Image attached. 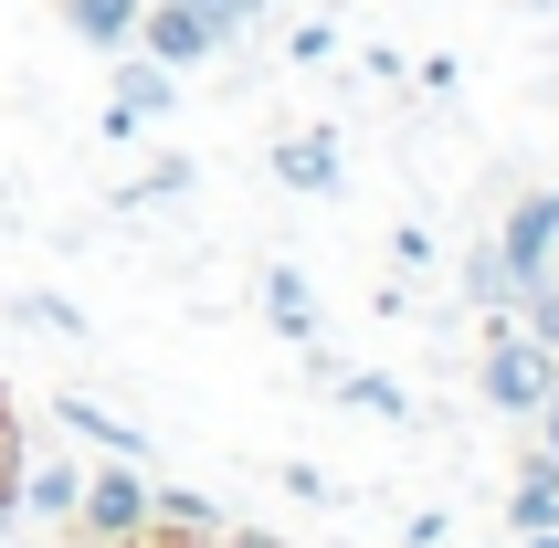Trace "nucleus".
I'll list each match as a JSON object with an SVG mask.
<instances>
[{"instance_id":"obj_1","label":"nucleus","mask_w":559,"mask_h":548,"mask_svg":"<svg viewBox=\"0 0 559 548\" xmlns=\"http://www.w3.org/2000/svg\"><path fill=\"white\" fill-rule=\"evenodd\" d=\"M475 380H486V401H497V412H518V422H528L538 401H549V380H559V348H549V337H528L518 317H497V327H486V369H475Z\"/></svg>"},{"instance_id":"obj_2","label":"nucleus","mask_w":559,"mask_h":548,"mask_svg":"<svg viewBox=\"0 0 559 548\" xmlns=\"http://www.w3.org/2000/svg\"><path fill=\"white\" fill-rule=\"evenodd\" d=\"M63 527H85L95 548L138 538V527H148V475H138L127 454H106L95 475H74V517H63Z\"/></svg>"},{"instance_id":"obj_3","label":"nucleus","mask_w":559,"mask_h":548,"mask_svg":"<svg viewBox=\"0 0 559 548\" xmlns=\"http://www.w3.org/2000/svg\"><path fill=\"white\" fill-rule=\"evenodd\" d=\"M169 106H180V74H169L158 53H138V43H127L117 95L95 106V138H138V127H148V117H169Z\"/></svg>"},{"instance_id":"obj_4","label":"nucleus","mask_w":559,"mask_h":548,"mask_svg":"<svg viewBox=\"0 0 559 548\" xmlns=\"http://www.w3.org/2000/svg\"><path fill=\"white\" fill-rule=\"evenodd\" d=\"M222 43H233V32H222L212 11H201V0H148V11H138V53H158L169 74H190V63H212Z\"/></svg>"},{"instance_id":"obj_5","label":"nucleus","mask_w":559,"mask_h":548,"mask_svg":"<svg viewBox=\"0 0 559 548\" xmlns=\"http://www.w3.org/2000/svg\"><path fill=\"white\" fill-rule=\"evenodd\" d=\"M497 253H507V274H518V296H528V285H549V264H559V233H549V190H528V201L507 212Z\"/></svg>"},{"instance_id":"obj_6","label":"nucleus","mask_w":559,"mask_h":548,"mask_svg":"<svg viewBox=\"0 0 559 548\" xmlns=\"http://www.w3.org/2000/svg\"><path fill=\"white\" fill-rule=\"evenodd\" d=\"M275 180H285V190H307V201H328V190L348 180V169H338V138H328V127H296V138H275Z\"/></svg>"},{"instance_id":"obj_7","label":"nucleus","mask_w":559,"mask_h":548,"mask_svg":"<svg viewBox=\"0 0 559 548\" xmlns=\"http://www.w3.org/2000/svg\"><path fill=\"white\" fill-rule=\"evenodd\" d=\"M264 327H275L285 348H317V285L296 264H264Z\"/></svg>"},{"instance_id":"obj_8","label":"nucleus","mask_w":559,"mask_h":548,"mask_svg":"<svg viewBox=\"0 0 559 548\" xmlns=\"http://www.w3.org/2000/svg\"><path fill=\"white\" fill-rule=\"evenodd\" d=\"M53 11H63V32H74V43H95V53H127L148 0H53Z\"/></svg>"},{"instance_id":"obj_9","label":"nucleus","mask_w":559,"mask_h":548,"mask_svg":"<svg viewBox=\"0 0 559 548\" xmlns=\"http://www.w3.org/2000/svg\"><path fill=\"white\" fill-rule=\"evenodd\" d=\"M53 422L74 432V443H95V454H127V464L148 454V432H138V422H117V412H95V401H53Z\"/></svg>"},{"instance_id":"obj_10","label":"nucleus","mask_w":559,"mask_h":548,"mask_svg":"<svg viewBox=\"0 0 559 548\" xmlns=\"http://www.w3.org/2000/svg\"><path fill=\"white\" fill-rule=\"evenodd\" d=\"M549 517H559V464L528 454V475H518V496H507V527L528 538V527H549Z\"/></svg>"},{"instance_id":"obj_11","label":"nucleus","mask_w":559,"mask_h":548,"mask_svg":"<svg viewBox=\"0 0 559 548\" xmlns=\"http://www.w3.org/2000/svg\"><path fill=\"white\" fill-rule=\"evenodd\" d=\"M465 296L486 306V317H518V274H507V253H497V243L465 253Z\"/></svg>"},{"instance_id":"obj_12","label":"nucleus","mask_w":559,"mask_h":548,"mask_svg":"<svg viewBox=\"0 0 559 548\" xmlns=\"http://www.w3.org/2000/svg\"><path fill=\"white\" fill-rule=\"evenodd\" d=\"M22 517H74V464H22Z\"/></svg>"},{"instance_id":"obj_13","label":"nucleus","mask_w":559,"mask_h":548,"mask_svg":"<svg viewBox=\"0 0 559 548\" xmlns=\"http://www.w3.org/2000/svg\"><path fill=\"white\" fill-rule=\"evenodd\" d=\"M328 380H338V401H359V412H380V422H402V412H412V391H402V380H380V369H328Z\"/></svg>"},{"instance_id":"obj_14","label":"nucleus","mask_w":559,"mask_h":548,"mask_svg":"<svg viewBox=\"0 0 559 548\" xmlns=\"http://www.w3.org/2000/svg\"><path fill=\"white\" fill-rule=\"evenodd\" d=\"M180 190H190V158H148V180L117 190V212H148V201H180Z\"/></svg>"},{"instance_id":"obj_15","label":"nucleus","mask_w":559,"mask_h":548,"mask_svg":"<svg viewBox=\"0 0 559 548\" xmlns=\"http://www.w3.org/2000/svg\"><path fill=\"white\" fill-rule=\"evenodd\" d=\"M148 517H169V527H222V507L201 486H148Z\"/></svg>"},{"instance_id":"obj_16","label":"nucleus","mask_w":559,"mask_h":548,"mask_svg":"<svg viewBox=\"0 0 559 548\" xmlns=\"http://www.w3.org/2000/svg\"><path fill=\"white\" fill-rule=\"evenodd\" d=\"M22 422H11V401H0V517H22Z\"/></svg>"},{"instance_id":"obj_17","label":"nucleus","mask_w":559,"mask_h":548,"mask_svg":"<svg viewBox=\"0 0 559 548\" xmlns=\"http://www.w3.org/2000/svg\"><path fill=\"white\" fill-rule=\"evenodd\" d=\"M11 317L22 327H53V337H85V306H63V296H11Z\"/></svg>"},{"instance_id":"obj_18","label":"nucleus","mask_w":559,"mask_h":548,"mask_svg":"<svg viewBox=\"0 0 559 548\" xmlns=\"http://www.w3.org/2000/svg\"><path fill=\"white\" fill-rule=\"evenodd\" d=\"M117 548H222V527H169V517H148L138 538H117Z\"/></svg>"},{"instance_id":"obj_19","label":"nucleus","mask_w":559,"mask_h":548,"mask_svg":"<svg viewBox=\"0 0 559 548\" xmlns=\"http://www.w3.org/2000/svg\"><path fill=\"white\" fill-rule=\"evenodd\" d=\"M518 317H528V337H549V348H559V285H528Z\"/></svg>"},{"instance_id":"obj_20","label":"nucleus","mask_w":559,"mask_h":548,"mask_svg":"<svg viewBox=\"0 0 559 548\" xmlns=\"http://www.w3.org/2000/svg\"><path fill=\"white\" fill-rule=\"evenodd\" d=\"M201 11H212V22H222V32H233V43H243V32H253V22H264V0H201Z\"/></svg>"},{"instance_id":"obj_21","label":"nucleus","mask_w":559,"mask_h":548,"mask_svg":"<svg viewBox=\"0 0 559 548\" xmlns=\"http://www.w3.org/2000/svg\"><path fill=\"white\" fill-rule=\"evenodd\" d=\"M423 264H433V243H423V233L402 222V233H391V274H423Z\"/></svg>"},{"instance_id":"obj_22","label":"nucleus","mask_w":559,"mask_h":548,"mask_svg":"<svg viewBox=\"0 0 559 548\" xmlns=\"http://www.w3.org/2000/svg\"><path fill=\"white\" fill-rule=\"evenodd\" d=\"M528 422H538V454H549V464H559V380H549V401H538Z\"/></svg>"},{"instance_id":"obj_23","label":"nucleus","mask_w":559,"mask_h":548,"mask_svg":"<svg viewBox=\"0 0 559 548\" xmlns=\"http://www.w3.org/2000/svg\"><path fill=\"white\" fill-rule=\"evenodd\" d=\"M222 548H285V538H264V527H222Z\"/></svg>"},{"instance_id":"obj_24","label":"nucleus","mask_w":559,"mask_h":548,"mask_svg":"<svg viewBox=\"0 0 559 548\" xmlns=\"http://www.w3.org/2000/svg\"><path fill=\"white\" fill-rule=\"evenodd\" d=\"M528 548H559V517H549V527H528Z\"/></svg>"},{"instance_id":"obj_25","label":"nucleus","mask_w":559,"mask_h":548,"mask_svg":"<svg viewBox=\"0 0 559 548\" xmlns=\"http://www.w3.org/2000/svg\"><path fill=\"white\" fill-rule=\"evenodd\" d=\"M549 233H559V190H549Z\"/></svg>"}]
</instances>
